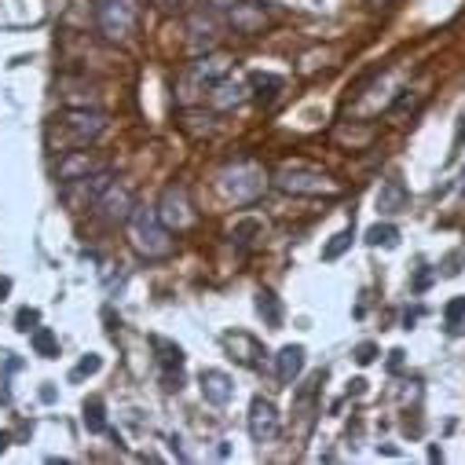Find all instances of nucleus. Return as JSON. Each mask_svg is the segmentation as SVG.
<instances>
[{
  "label": "nucleus",
  "instance_id": "1",
  "mask_svg": "<svg viewBox=\"0 0 465 465\" xmlns=\"http://www.w3.org/2000/svg\"><path fill=\"white\" fill-rule=\"evenodd\" d=\"M129 239H133V250L140 257H147V261H165L176 250L173 231L162 223L158 209H151V205H136L133 209V216H129Z\"/></svg>",
  "mask_w": 465,
  "mask_h": 465
},
{
  "label": "nucleus",
  "instance_id": "2",
  "mask_svg": "<svg viewBox=\"0 0 465 465\" xmlns=\"http://www.w3.org/2000/svg\"><path fill=\"white\" fill-rule=\"evenodd\" d=\"M220 191L235 205H250L268 191V173L253 162H235L220 173Z\"/></svg>",
  "mask_w": 465,
  "mask_h": 465
},
{
  "label": "nucleus",
  "instance_id": "3",
  "mask_svg": "<svg viewBox=\"0 0 465 465\" xmlns=\"http://www.w3.org/2000/svg\"><path fill=\"white\" fill-rule=\"evenodd\" d=\"M95 26L106 41H125L136 30V0H95Z\"/></svg>",
  "mask_w": 465,
  "mask_h": 465
},
{
  "label": "nucleus",
  "instance_id": "4",
  "mask_svg": "<svg viewBox=\"0 0 465 465\" xmlns=\"http://www.w3.org/2000/svg\"><path fill=\"white\" fill-rule=\"evenodd\" d=\"M275 187L286 191V194H308V198H319V194H337V183L319 173V169H304V165H293V169H282L275 176Z\"/></svg>",
  "mask_w": 465,
  "mask_h": 465
},
{
  "label": "nucleus",
  "instance_id": "5",
  "mask_svg": "<svg viewBox=\"0 0 465 465\" xmlns=\"http://www.w3.org/2000/svg\"><path fill=\"white\" fill-rule=\"evenodd\" d=\"M227 70H231V59H227V55H205V59L191 63L187 77L180 81V99H183V103H191V99H194V92H191V88L205 92V88H213L216 81H223V77H227Z\"/></svg>",
  "mask_w": 465,
  "mask_h": 465
},
{
  "label": "nucleus",
  "instance_id": "6",
  "mask_svg": "<svg viewBox=\"0 0 465 465\" xmlns=\"http://www.w3.org/2000/svg\"><path fill=\"white\" fill-rule=\"evenodd\" d=\"M59 125L74 143H88V140H99L106 133V114L95 106H70Z\"/></svg>",
  "mask_w": 465,
  "mask_h": 465
},
{
  "label": "nucleus",
  "instance_id": "7",
  "mask_svg": "<svg viewBox=\"0 0 465 465\" xmlns=\"http://www.w3.org/2000/svg\"><path fill=\"white\" fill-rule=\"evenodd\" d=\"M154 209H158V216H162V223H165L169 231H187V227L194 223V209H191L183 187H169Z\"/></svg>",
  "mask_w": 465,
  "mask_h": 465
},
{
  "label": "nucleus",
  "instance_id": "8",
  "mask_svg": "<svg viewBox=\"0 0 465 465\" xmlns=\"http://www.w3.org/2000/svg\"><path fill=\"white\" fill-rule=\"evenodd\" d=\"M92 205H95L99 216H106V220H125V223H129V216H133V209H136V198H133V191H129L125 183H110Z\"/></svg>",
  "mask_w": 465,
  "mask_h": 465
},
{
  "label": "nucleus",
  "instance_id": "9",
  "mask_svg": "<svg viewBox=\"0 0 465 465\" xmlns=\"http://www.w3.org/2000/svg\"><path fill=\"white\" fill-rule=\"evenodd\" d=\"M250 436H253V443H272L279 436V411L264 396H257L250 403Z\"/></svg>",
  "mask_w": 465,
  "mask_h": 465
},
{
  "label": "nucleus",
  "instance_id": "10",
  "mask_svg": "<svg viewBox=\"0 0 465 465\" xmlns=\"http://www.w3.org/2000/svg\"><path fill=\"white\" fill-rule=\"evenodd\" d=\"M95 169H99V165H95V158H92L88 151H70V154L59 158L55 176H59L63 183H81V180H88Z\"/></svg>",
  "mask_w": 465,
  "mask_h": 465
},
{
  "label": "nucleus",
  "instance_id": "11",
  "mask_svg": "<svg viewBox=\"0 0 465 465\" xmlns=\"http://www.w3.org/2000/svg\"><path fill=\"white\" fill-rule=\"evenodd\" d=\"M198 385H202V400L213 407H227L231 396H235V385H231V378L223 371H202Z\"/></svg>",
  "mask_w": 465,
  "mask_h": 465
},
{
  "label": "nucleus",
  "instance_id": "12",
  "mask_svg": "<svg viewBox=\"0 0 465 465\" xmlns=\"http://www.w3.org/2000/svg\"><path fill=\"white\" fill-rule=\"evenodd\" d=\"M246 92H250V88H246L242 81H227V77H223V81H216V84L209 88V103H213L216 110H231V106H239V103L246 99Z\"/></svg>",
  "mask_w": 465,
  "mask_h": 465
},
{
  "label": "nucleus",
  "instance_id": "13",
  "mask_svg": "<svg viewBox=\"0 0 465 465\" xmlns=\"http://www.w3.org/2000/svg\"><path fill=\"white\" fill-rule=\"evenodd\" d=\"M304 371V348L301 344H286L282 352H279V381L282 385H293Z\"/></svg>",
  "mask_w": 465,
  "mask_h": 465
},
{
  "label": "nucleus",
  "instance_id": "14",
  "mask_svg": "<svg viewBox=\"0 0 465 465\" xmlns=\"http://www.w3.org/2000/svg\"><path fill=\"white\" fill-rule=\"evenodd\" d=\"M407 202H411V194H407V187H403L400 180H389V183H381V191H378V209H381L385 216H392V213H403V209H407Z\"/></svg>",
  "mask_w": 465,
  "mask_h": 465
},
{
  "label": "nucleus",
  "instance_id": "15",
  "mask_svg": "<svg viewBox=\"0 0 465 465\" xmlns=\"http://www.w3.org/2000/svg\"><path fill=\"white\" fill-rule=\"evenodd\" d=\"M216 37H220V34H216V23H213V19H202V15L191 19V48H194V52L213 48Z\"/></svg>",
  "mask_w": 465,
  "mask_h": 465
},
{
  "label": "nucleus",
  "instance_id": "16",
  "mask_svg": "<svg viewBox=\"0 0 465 465\" xmlns=\"http://www.w3.org/2000/svg\"><path fill=\"white\" fill-rule=\"evenodd\" d=\"M250 88H253V99L257 103H272L282 88V77L279 74H250Z\"/></svg>",
  "mask_w": 465,
  "mask_h": 465
},
{
  "label": "nucleus",
  "instance_id": "17",
  "mask_svg": "<svg viewBox=\"0 0 465 465\" xmlns=\"http://www.w3.org/2000/svg\"><path fill=\"white\" fill-rule=\"evenodd\" d=\"M30 348H34L41 360H55V356H59V337H55V330L37 326V330L30 333Z\"/></svg>",
  "mask_w": 465,
  "mask_h": 465
},
{
  "label": "nucleus",
  "instance_id": "18",
  "mask_svg": "<svg viewBox=\"0 0 465 465\" xmlns=\"http://www.w3.org/2000/svg\"><path fill=\"white\" fill-rule=\"evenodd\" d=\"M257 312H261V319L268 326H282V304H279V297L272 290H261L257 293Z\"/></svg>",
  "mask_w": 465,
  "mask_h": 465
},
{
  "label": "nucleus",
  "instance_id": "19",
  "mask_svg": "<svg viewBox=\"0 0 465 465\" xmlns=\"http://www.w3.org/2000/svg\"><path fill=\"white\" fill-rule=\"evenodd\" d=\"M151 344L158 348V363H162V367H180V363H183V348H180V344H173V341H165V337H151Z\"/></svg>",
  "mask_w": 465,
  "mask_h": 465
},
{
  "label": "nucleus",
  "instance_id": "20",
  "mask_svg": "<svg viewBox=\"0 0 465 465\" xmlns=\"http://www.w3.org/2000/svg\"><path fill=\"white\" fill-rule=\"evenodd\" d=\"M367 242H371V246H385V250H392V246H400V231H396L392 223H374V227L367 231Z\"/></svg>",
  "mask_w": 465,
  "mask_h": 465
},
{
  "label": "nucleus",
  "instance_id": "21",
  "mask_svg": "<svg viewBox=\"0 0 465 465\" xmlns=\"http://www.w3.org/2000/svg\"><path fill=\"white\" fill-rule=\"evenodd\" d=\"M352 239H356V231H352V227L337 231V235H333V239H330V242L322 246V261H337V257H341V253H344L348 246H352Z\"/></svg>",
  "mask_w": 465,
  "mask_h": 465
},
{
  "label": "nucleus",
  "instance_id": "22",
  "mask_svg": "<svg viewBox=\"0 0 465 465\" xmlns=\"http://www.w3.org/2000/svg\"><path fill=\"white\" fill-rule=\"evenodd\" d=\"M81 418H84V429H88V432H106V411H103V400H88Z\"/></svg>",
  "mask_w": 465,
  "mask_h": 465
},
{
  "label": "nucleus",
  "instance_id": "23",
  "mask_svg": "<svg viewBox=\"0 0 465 465\" xmlns=\"http://www.w3.org/2000/svg\"><path fill=\"white\" fill-rule=\"evenodd\" d=\"M319 385H322V374H312V378L301 385V392H297V411H301V414L312 411V403H315V396H319Z\"/></svg>",
  "mask_w": 465,
  "mask_h": 465
},
{
  "label": "nucleus",
  "instance_id": "24",
  "mask_svg": "<svg viewBox=\"0 0 465 465\" xmlns=\"http://www.w3.org/2000/svg\"><path fill=\"white\" fill-rule=\"evenodd\" d=\"M231 19H235V26L246 30V34H253V30L264 23V15H261V12H250L246 5H235V8H231Z\"/></svg>",
  "mask_w": 465,
  "mask_h": 465
},
{
  "label": "nucleus",
  "instance_id": "25",
  "mask_svg": "<svg viewBox=\"0 0 465 465\" xmlns=\"http://www.w3.org/2000/svg\"><path fill=\"white\" fill-rule=\"evenodd\" d=\"M37 322H41V312H37V308H23V312L15 315V326H19L23 333H34Z\"/></svg>",
  "mask_w": 465,
  "mask_h": 465
},
{
  "label": "nucleus",
  "instance_id": "26",
  "mask_svg": "<svg viewBox=\"0 0 465 465\" xmlns=\"http://www.w3.org/2000/svg\"><path fill=\"white\" fill-rule=\"evenodd\" d=\"M103 367V360L99 356H84L77 367H74V374H70V381H81V378H88V374H95Z\"/></svg>",
  "mask_w": 465,
  "mask_h": 465
},
{
  "label": "nucleus",
  "instance_id": "27",
  "mask_svg": "<svg viewBox=\"0 0 465 465\" xmlns=\"http://www.w3.org/2000/svg\"><path fill=\"white\" fill-rule=\"evenodd\" d=\"M352 356H356V363H360V367H371V363L378 360V344L363 341V344H356V352H352Z\"/></svg>",
  "mask_w": 465,
  "mask_h": 465
},
{
  "label": "nucleus",
  "instance_id": "28",
  "mask_svg": "<svg viewBox=\"0 0 465 465\" xmlns=\"http://www.w3.org/2000/svg\"><path fill=\"white\" fill-rule=\"evenodd\" d=\"M461 315H465V297H458V301H450V304H447V312H443V319H447L450 326H454V322H458Z\"/></svg>",
  "mask_w": 465,
  "mask_h": 465
},
{
  "label": "nucleus",
  "instance_id": "29",
  "mask_svg": "<svg viewBox=\"0 0 465 465\" xmlns=\"http://www.w3.org/2000/svg\"><path fill=\"white\" fill-rule=\"evenodd\" d=\"M209 5H213L216 12H231V8H235V5H239V0H209Z\"/></svg>",
  "mask_w": 465,
  "mask_h": 465
},
{
  "label": "nucleus",
  "instance_id": "30",
  "mask_svg": "<svg viewBox=\"0 0 465 465\" xmlns=\"http://www.w3.org/2000/svg\"><path fill=\"white\" fill-rule=\"evenodd\" d=\"M12 293V279H5V275H0V301H5Z\"/></svg>",
  "mask_w": 465,
  "mask_h": 465
},
{
  "label": "nucleus",
  "instance_id": "31",
  "mask_svg": "<svg viewBox=\"0 0 465 465\" xmlns=\"http://www.w3.org/2000/svg\"><path fill=\"white\" fill-rule=\"evenodd\" d=\"M389 5H396V0H371V8H389Z\"/></svg>",
  "mask_w": 465,
  "mask_h": 465
},
{
  "label": "nucleus",
  "instance_id": "32",
  "mask_svg": "<svg viewBox=\"0 0 465 465\" xmlns=\"http://www.w3.org/2000/svg\"><path fill=\"white\" fill-rule=\"evenodd\" d=\"M158 5H162V8H180L183 0H158Z\"/></svg>",
  "mask_w": 465,
  "mask_h": 465
},
{
  "label": "nucleus",
  "instance_id": "33",
  "mask_svg": "<svg viewBox=\"0 0 465 465\" xmlns=\"http://www.w3.org/2000/svg\"><path fill=\"white\" fill-rule=\"evenodd\" d=\"M8 447V432H0V450H5Z\"/></svg>",
  "mask_w": 465,
  "mask_h": 465
}]
</instances>
